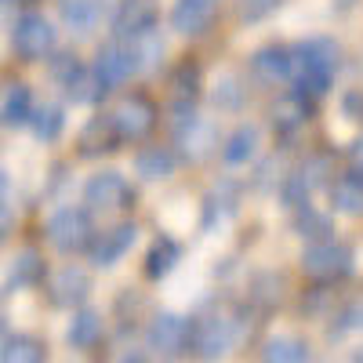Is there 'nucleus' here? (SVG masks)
Returning a JSON list of instances; mask_svg holds the SVG:
<instances>
[{
    "mask_svg": "<svg viewBox=\"0 0 363 363\" xmlns=\"http://www.w3.org/2000/svg\"><path fill=\"white\" fill-rule=\"evenodd\" d=\"M240 342V320L229 309H211L203 316H193V356L200 359H222Z\"/></svg>",
    "mask_w": 363,
    "mask_h": 363,
    "instance_id": "nucleus-7",
    "label": "nucleus"
},
{
    "mask_svg": "<svg viewBox=\"0 0 363 363\" xmlns=\"http://www.w3.org/2000/svg\"><path fill=\"white\" fill-rule=\"evenodd\" d=\"M247 102V87L236 73H218L215 84H211V106L218 113H240Z\"/></svg>",
    "mask_w": 363,
    "mask_h": 363,
    "instance_id": "nucleus-30",
    "label": "nucleus"
},
{
    "mask_svg": "<svg viewBox=\"0 0 363 363\" xmlns=\"http://www.w3.org/2000/svg\"><path fill=\"white\" fill-rule=\"evenodd\" d=\"M178 262H182V244L174 236H167V233H160L153 244H149V251H145V262H142V277L149 280V284H160V280H167L171 272L178 269Z\"/></svg>",
    "mask_w": 363,
    "mask_h": 363,
    "instance_id": "nucleus-22",
    "label": "nucleus"
},
{
    "mask_svg": "<svg viewBox=\"0 0 363 363\" xmlns=\"http://www.w3.org/2000/svg\"><path fill=\"white\" fill-rule=\"evenodd\" d=\"M8 4H11V0H0V8H8Z\"/></svg>",
    "mask_w": 363,
    "mask_h": 363,
    "instance_id": "nucleus-40",
    "label": "nucleus"
},
{
    "mask_svg": "<svg viewBox=\"0 0 363 363\" xmlns=\"http://www.w3.org/2000/svg\"><path fill=\"white\" fill-rule=\"evenodd\" d=\"M327 200H330V211H335V215L363 218V178H356L352 171L330 178L327 182Z\"/></svg>",
    "mask_w": 363,
    "mask_h": 363,
    "instance_id": "nucleus-24",
    "label": "nucleus"
},
{
    "mask_svg": "<svg viewBox=\"0 0 363 363\" xmlns=\"http://www.w3.org/2000/svg\"><path fill=\"white\" fill-rule=\"evenodd\" d=\"M44 233H48V244L58 255H84L87 244H91V236H95V222H91L87 207L66 203V207H58L55 215L48 218Z\"/></svg>",
    "mask_w": 363,
    "mask_h": 363,
    "instance_id": "nucleus-9",
    "label": "nucleus"
},
{
    "mask_svg": "<svg viewBox=\"0 0 363 363\" xmlns=\"http://www.w3.org/2000/svg\"><path fill=\"white\" fill-rule=\"evenodd\" d=\"M58 18H62V26L69 33L87 37L102 22V4L99 0H58Z\"/></svg>",
    "mask_w": 363,
    "mask_h": 363,
    "instance_id": "nucleus-27",
    "label": "nucleus"
},
{
    "mask_svg": "<svg viewBox=\"0 0 363 363\" xmlns=\"http://www.w3.org/2000/svg\"><path fill=\"white\" fill-rule=\"evenodd\" d=\"M298 269H301V277L313 280L316 287H335V284L352 277L356 251L349 244H342V240H335V236L313 240V244H306V251H301Z\"/></svg>",
    "mask_w": 363,
    "mask_h": 363,
    "instance_id": "nucleus-3",
    "label": "nucleus"
},
{
    "mask_svg": "<svg viewBox=\"0 0 363 363\" xmlns=\"http://www.w3.org/2000/svg\"><path fill=\"white\" fill-rule=\"evenodd\" d=\"M8 211H11V174L0 167V222L8 218Z\"/></svg>",
    "mask_w": 363,
    "mask_h": 363,
    "instance_id": "nucleus-36",
    "label": "nucleus"
},
{
    "mask_svg": "<svg viewBox=\"0 0 363 363\" xmlns=\"http://www.w3.org/2000/svg\"><path fill=\"white\" fill-rule=\"evenodd\" d=\"M48 280V298H51V306L58 309H80L84 301L91 298V272L77 262L62 265V269H55Z\"/></svg>",
    "mask_w": 363,
    "mask_h": 363,
    "instance_id": "nucleus-15",
    "label": "nucleus"
},
{
    "mask_svg": "<svg viewBox=\"0 0 363 363\" xmlns=\"http://www.w3.org/2000/svg\"><path fill=\"white\" fill-rule=\"evenodd\" d=\"M48 345L33 335H4L0 338V363H44Z\"/></svg>",
    "mask_w": 363,
    "mask_h": 363,
    "instance_id": "nucleus-29",
    "label": "nucleus"
},
{
    "mask_svg": "<svg viewBox=\"0 0 363 363\" xmlns=\"http://www.w3.org/2000/svg\"><path fill=\"white\" fill-rule=\"evenodd\" d=\"M182 167L174 145H142L135 153V174L142 182H171Z\"/></svg>",
    "mask_w": 363,
    "mask_h": 363,
    "instance_id": "nucleus-21",
    "label": "nucleus"
},
{
    "mask_svg": "<svg viewBox=\"0 0 363 363\" xmlns=\"http://www.w3.org/2000/svg\"><path fill=\"white\" fill-rule=\"evenodd\" d=\"M91 73H95V80H99V87L106 91V95H113V91L131 84L135 77H142L145 62H142L138 37H109L106 44H99Z\"/></svg>",
    "mask_w": 363,
    "mask_h": 363,
    "instance_id": "nucleus-2",
    "label": "nucleus"
},
{
    "mask_svg": "<svg viewBox=\"0 0 363 363\" xmlns=\"http://www.w3.org/2000/svg\"><path fill=\"white\" fill-rule=\"evenodd\" d=\"M247 69H251V80L265 91H277V87L291 84V48L277 44V40L255 48L247 58Z\"/></svg>",
    "mask_w": 363,
    "mask_h": 363,
    "instance_id": "nucleus-13",
    "label": "nucleus"
},
{
    "mask_svg": "<svg viewBox=\"0 0 363 363\" xmlns=\"http://www.w3.org/2000/svg\"><path fill=\"white\" fill-rule=\"evenodd\" d=\"M113 116V128L120 135V142H145L149 135L157 131V120H160V109L157 102L145 95V91H124V95L116 99V106L109 109Z\"/></svg>",
    "mask_w": 363,
    "mask_h": 363,
    "instance_id": "nucleus-8",
    "label": "nucleus"
},
{
    "mask_svg": "<svg viewBox=\"0 0 363 363\" xmlns=\"http://www.w3.org/2000/svg\"><path fill=\"white\" fill-rule=\"evenodd\" d=\"M352 359H356V363H363V345H359V349L352 352Z\"/></svg>",
    "mask_w": 363,
    "mask_h": 363,
    "instance_id": "nucleus-38",
    "label": "nucleus"
},
{
    "mask_svg": "<svg viewBox=\"0 0 363 363\" xmlns=\"http://www.w3.org/2000/svg\"><path fill=\"white\" fill-rule=\"evenodd\" d=\"M342 116L349 124L363 128V91H345L342 95Z\"/></svg>",
    "mask_w": 363,
    "mask_h": 363,
    "instance_id": "nucleus-35",
    "label": "nucleus"
},
{
    "mask_svg": "<svg viewBox=\"0 0 363 363\" xmlns=\"http://www.w3.org/2000/svg\"><path fill=\"white\" fill-rule=\"evenodd\" d=\"M102 338H106V320H102V313L84 309V306L73 309V320H69V327H66V342H69V349L87 352V349H95Z\"/></svg>",
    "mask_w": 363,
    "mask_h": 363,
    "instance_id": "nucleus-25",
    "label": "nucleus"
},
{
    "mask_svg": "<svg viewBox=\"0 0 363 363\" xmlns=\"http://www.w3.org/2000/svg\"><path fill=\"white\" fill-rule=\"evenodd\" d=\"M335 320H338V323L330 327V338H342V335H352V330H363V298L342 306Z\"/></svg>",
    "mask_w": 363,
    "mask_h": 363,
    "instance_id": "nucleus-33",
    "label": "nucleus"
},
{
    "mask_svg": "<svg viewBox=\"0 0 363 363\" xmlns=\"http://www.w3.org/2000/svg\"><path fill=\"white\" fill-rule=\"evenodd\" d=\"M135 203H138L135 186L128 182V174L113 167H102L84 182V207L91 215H131Z\"/></svg>",
    "mask_w": 363,
    "mask_h": 363,
    "instance_id": "nucleus-5",
    "label": "nucleus"
},
{
    "mask_svg": "<svg viewBox=\"0 0 363 363\" xmlns=\"http://www.w3.org/2000/svg\"><path fill=\"white\" fill-rule=\"evenodd\" d=\"M309 120H313V99L301 95L298 87L284 91L269 109V124H272V131H277V138H284V142H291L294 135L306 131Z\"/></svg>",
    "mask_w": 363,
    "mask_h": 363,
    "instance_id": "nucleus-14",
    "label": "nucleus"
},
{
    "mask_svg": "<svg viewBox=\"0 0 363 363\" xmlns=\"http://www.w3.org/2000/svg\"><path fill=\"white\" fill-rule=\"evenodd\" d=\"M11 48L22 62H48V55L58 48V29L40 11H22L11 26Z\"/></svg>",
    "mask_w": 363,
    "mask_h": 363,
    "instance_id": "nucleus-11",
    "label": "nucleus"
},
{
    "mask_svg": "<svg viewBox=\"0 0 363 363\" xmlns=\"http://www.w3.org/2000/svg\"><path fill=\"white\" fill-rule=\"evenodd\" d=\"M218 15V0H174L171 4V29L178 37H203Z\"/></svg>",
    "mask_w": 363,
    "mask_h": 363,
    "instance_id": "nucleus-18",
    "label": "nucleus"
},
{
    "mask_svg": "<svg viewBox=\"0 0 363 363\" xmlns=\"http://www.w3.org/2000/svg\"><path fill=\"white\" fill-rule=\"evenodd\" d=\"M160 11L157 0H113V15H109V29L113 37H138L157 29Z\"/></svg>",
    "mask_w": 363,
    "mask_h": 363,
    "instance_id": "nucleus-16",
    "label": "nucleus"
},
{
    "mask_svg": "<svg viewBox=\"0 0 363 363\" xmlns=\"http://www.w3.org/2000/svg\"><path fill=\"white\" fill-rule=\"evenodd\" d=\"M138 222H131V218H120V222H113V225H106V229H95V236H91V244H87V262L95 265V269H113V265H120L128 255H131V247L138 244Z\"/></svg>",
    "mask_w": 363,
    "mask_h": 363,
    "instance_id": "nucleus-12",
    "label": "nucleus"
},
{
    "mask_svg": "<svg viewBox=\"0 0 363 363\" xmlns=\"http://www.w3.org/2000/svg\"><path fill=\"white\" fill-rule=\"evenodd\" d=\"M280 4H284V0H240V18H244V22H262Z\"/></svg>",
    "mask_w": 363,
    "mask_h": 363,
    "instance_id": "nucleus-34",
    "label": "nucleus"
},
{
    "mask_svg": "<svg viewBox=\"0 0 363 363\" xmlns=\"http://www.w3.org/2000/svg\"><path fill=\"white\" fill-rule=\"evenodd\" d=\"M338 73H342V44L335 37L313 33L291 44V87H298L313 102L330 95Z\"/></svg>",
    "mask_w": 363,
    "mask_h": 363,
    "instance_id": "nucleus-1",
    "label": "nucleus"
},
{
    "mask_svg": "<svg viewBox=\"0 0 363 363\" xmlns=\"http://www.w3.org/2000/svg\"><path fill=\"white\" fill-rule=\"evenodd\" d=\"M258 356L269 359V363H306V359H313V349L298 335H272V338L262 342Z\"/></svg>",
    "mask_w": 363,
    "mask_h": 363,
    "instance_id": "nucleus-28",
    "label": "nucleus"
},
{
    "mask_svg": "<svg viewBox=\"0 0 363 363\" xmlns=\"http://www.w3.org/2000/svg\"><path fill=\"white\" fill-rule=\"evenodd\" d=\"M167 87H171V113H174V116L196 109L200 87H203V80H200V66L193 62V58H182V62L171 69V77H167Z\"/></svg>",
    "mask_w": 363,
    "mask_h": 363,
    "instance_id": "nucleus-20",
    "label": "nucleus"
},
{
    "mask_svg": "<svg viewBox=\"0 0 363 363\" xmlns=\"http://www.w3.org/2000/svg\"><path fill=\"white\" fill-rule=\"evenodd\" d=\"M171 138H174V153L186 160V164H207L211 157H218V145H222V131L211 116H200L196 109L189 113H178L174 124H171Z\"/></svg>",
    "mask_w": 363,
    "mask_h": 363,
    "instance_id": "nucleus-4",
    "label": "nucleus"
},
{
    "mask_svg": "<svg viewBox=\"0 0 363 363\" xmlns=\"http://www.w3.org/2000/svg\"><path fill=\"white\" fill-rule=\"evenodd\" d=\"M330 178H335V164H330V157H323V153L306 157L301 164H294V167L284 174V182H280V203L291 211V207H298V203L313 200L320 189H327Z\"/></svg>",
    "mask_w": 363,
    "mask_h": 363,
    "instance_id": "nucleus-10",
    "label": "nucleus"
},
{
    "mask_svg": "<svg viewBox=\"0 0 363 363\" xmlns=\"http://www.w3.org/2000/svg\"><path fill=\"white\" fill-rule=\"evenodd\" d=\"M349 171H352L356 178H363V142L352 145V153H349Z\"/></svg>",
    "mask_w": 363,
    "mask_h": 363,
    "instance_id": "nucleus-37",
    "label": "nucleus"
},
{
    "mask_svg": "<svg viewBox=\"0 0 363 363\" xmlns=\"http://www.w3.org/2000/svg\"><path fill=\"white\" fill-rule=\"evenodd\" d=\"M26 4H37V0H26Z\"/></svg>",
    "mask_w": 363,
    "mask_h": 363,
    "instance_id": "nucleus-41",
    "label": "nucleus"
},
{
    "mask_svg": "<svg viewBox=\"0 0 363 363\" xmlns=\"http://www.w3.org/2000/svg\"><path fill=\"white\" fill-rule=\"evenodd\" d=\"M29 128H33L37 142L51 145V142L62 138V131H66V109L58 106V102L37 106V109H33V116H29Z\"/></svg>",
    "mask_w": 363,
    "mask_h": 363,
    "instance_id": "nucleus-31",
    "label": "nucleus"
},
{
    "mask_svg": "<svg viewBox=\"0 0 363 363\" xmlns=\"http://www.w3.org/2000/svg\"><path fill=\"white\" fill-rule=\"evenodd\" d=\"M44 277H48V269H44V258L37 247H26L15 255V265H11L15 287H37V284H44Z\"/></svg>",
    "mask_w": 363,
    "mask_h": 363,
    "instance_id": "nucleus-32",
    "label": "nucleus"
},
{
    "mask_svg": "<svg viewBox=\"0 0 363 363\" xmlns=\"http://www.w3.org/2000/svg\"><path fill=\"white\" fill-rule=\"evenodd\" d=\"M145 349L153 356H160V359L189 356V349H193V316L174 313V309L153 313V320L145 323Z\"/></svg>",
    "mask_w": 363,
    "mask_h": 363,
    "instance_id": "nucleus-6",
    "label": "nucleus"
},
{
    "mask_svg": "<svg viewBox=\"0 0 363 363\" xmlns=\"http://www.w3.org/2000/svg\"><path fill=\"white\" fill-rule=\"evenodd\" d=\"M291 229L301 236V240H327V236H335V218H330V211H320L313 200H306V203H298V207H291Z\"/></svg>",
    "mask_w": 363,
    "mask_h": 363,
    "instance_id": "nucleus-26",
    "label": "nucleus"
},
{
    "mask_svg": "<svg viewBox=\"0 0 363 363\" xmlns=\"http://www.w3.org/2000/svg\"><path fill=\"white\" fill-rule=\"evenodd\" d=\"M0 338H4V320H0Z\"/></svg>",
    "mask_w": 363,
    "mask_h": 363,
    "instance_id": "nucleus-39",
    "label": "nucleus"
},
{
    "mask_svg": "<svg viewBox=\"0 0 363 363\" xmlns=\"http://www.w3.org/2000/svg\"><path fill=\"white\" fill-rule=\"evenodd\" d=\"M258 145H262V128L251 124V120H244V124H236L222 145H218V157L225 167H247L255 157H258Z\"/></svg>",
    "mask_w": 363,
    "mask_h": 363,
    "instance_id": "nucleus-19",
    "label": "nucleus"
},
{
    "mask_svg": "<svg viewBox=\"0 0 363 363\" xmlns=\"http://www.w3.org/2000/svg\"><path fill=\"white\" fill-rule=\"evenodd\" d=\"M120 145L124 142H120V135L113 128V116L109 113H95L77 135V157H84V160L113 157V153H120Z\"/></svg>",
    "mask_w": 363,
    "mask_h": 363,
    "instance_id": "nucleus-17",
    "label": "nucleus"
},
{
    "mask_svg": "<svg viewBox=\"0 0 363 363\" xmlns=\"http://www.w3.org/2000/svg\"><path fill=\"white\" fill-rule=\"evenodd\" d=\"M37 102H33V91H29L26 80H11L4 99H0V128L8 131H18V128H29V116H33Z\"/></svg>",
    "mask_w": 363,
    "mask_h": 363,
    "instance_id": "nucleus-23",
    "label": "nucleus"
}]
</instances>
